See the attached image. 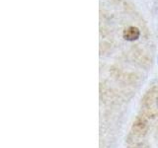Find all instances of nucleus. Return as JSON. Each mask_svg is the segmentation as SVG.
Masks as SVG:
<instances>
[{
	"label": "nucleus",
	"instance_id": "obj_1",
	"mask_svg": "<svg viewBox=\"0 0 158 148\" xmlns=\"http://www.w3.org/2000/svg\"><path fill=\"white\" fill-rule=\"evenodd\" d=\"M140 36V32L136 27L131 26L125 30L123 32V39H127V41H135Z\"/></svg>",
	"mask_w": 158,
	"mask_h": 148
},
{
	"label": "nucleus",
	"instance_id": "obj_2",
	"mask_svg": "<svg viewBox=\"0 0 158 148\" xmlns=\"http://www.w3.org/2000/svg\"><path fill=\"white\" fill-rule=\"evenodd\" d=\"M157 105H158V100H157Z\"/></svg>",
	"mask_w": 158,
	"mask_h": 148
}]
</instances>
